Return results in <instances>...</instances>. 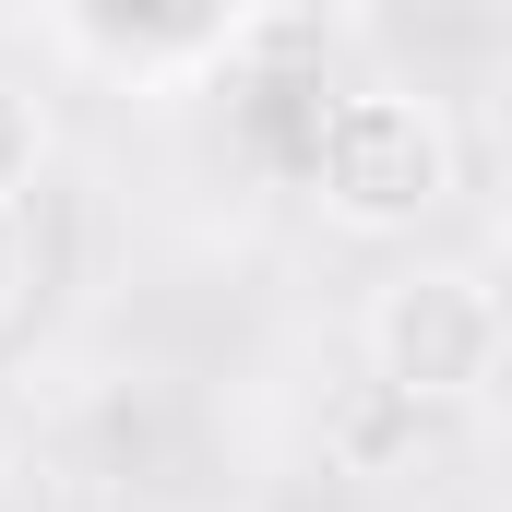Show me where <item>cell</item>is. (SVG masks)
<instances>
[{
  "label": "cell",
  "instance_id": "277c9868",
  "mask_svg": "<svg viewBox=\"0 0 512 512\" xmlns=\"http://www.w3.org/2000/svg\"><path fill=\"white\" fill-rule=\"evenodd\" d=\"M24 310V203H0V322Z\"/></svg>",
  "mask_w": 512,
  "mask_h": 512
},
{
  "label": "cell",
  "instance_id": "6da1fadb",
  "mask_svg": "<svg viewBox=\"0 0 512 512\" xmlns=\"http://www.w3.org/2000/svg\"><path fill=\"white\" fill-rule=\"evenodd\" d=\"M310 191H322L334 227L405 239L417 215L453 203V120L429 96H405V84H358V96H334L322 131H310Z\"/></svg>",
  "mask_w": 512,
  "mask_h": 512
},
{
  "label": "cell",
  "instance_id": "8992f818",
  "mask_svg": "<svg viewBox=\"0 0 512 512\" xmlns=\"http://www.w3.org/2000/svg\"><path fill=\"white\" fill-rule=\"evenodd\" d=\"M489 227H501V251H512V167H501V191H489Z\"/></svg>",
  "mask_w": 512,
  "mask_h": 512
},
{
  "label": "cell",
  "instance_id": "5b68a950",
  "mask_svg": "<svg viewBox=\"0 0 512 512\" xmlns=\"http://www.w3.org/2000/svg\"><path fill=\"white\" fill-rule=\"evenodd\" d=\"M262 12H274V24H358L370 0H262Z\"/></svg>",
  "mask_w": 512,
  "mask_h": 512
},
{
  "label": "cell",
  "instance_id": "52a82bcc",
  "mask_svg": "<svg viewBox=\"0 0 512 512\" xmlns=\"http://www.w3.org/2000/svg\"><path fill=\"white\" fill-rule=\"evenodd\" d=\"M12 465H24V441H12V417H0V489H12Z\"/></svg>",
  "mask_w": 512,
  "mask_h": 512
},
{
  "label": "cell",
  "instance_id": "7a4b0ae2",
  "mask_svg": "<svg viewBox=\"0 0 512 512\" xmlns=\"http://www.w3.org/2000/svg\"><path fill=\"white\" fill-rule=\"evenodd\" d=\"M501 346H512V310H501V286L465 274V262H405V274L370 286V310H358V358L405 405L489 393L501 382Z\"/></svg>",
  "mask_w": 512,
  "mask_h": 512
},
{
  "label": "cell",
  "instance_id": "3957f363",
  "mask_svg": "<svg viewBox=\"0 0 512 512\" xmlns=\"http://www.w3.org/2000/svg\"><path fill=\"white\" fill-rule=\"evenodd\" d=\"M36 179H48V108L24 84H0V203H24Z\"/></svg>",
  "mask_w": 512,
  "mask_h": 512
}]
</instances>
